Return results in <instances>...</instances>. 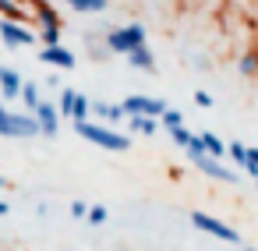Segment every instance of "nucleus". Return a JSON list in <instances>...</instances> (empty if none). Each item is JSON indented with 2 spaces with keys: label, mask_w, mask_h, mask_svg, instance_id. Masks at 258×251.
<instances>
[{
  "label": "nucleus",
  "mask_w": 258,
  "mask_h": 251,
  "mask_svg": "<svg viewBox=\"0 0 258 251\" xmlns=\"http://www.w3.org/2000/svg\"><path fill=\"white\" fill-rule=\"evenodd\" d=\"M8 212H11V205H8V202H0V216H8Z\"/></svg>",
  "instance_id": "c756f323"
},
{
  "label": "nucleus",
  "mask_w": 258,
  "mask_h": 251,
  "mask_svg": "<svg viewBox=\"0 0 258 251\" xmlns=\"http://www.w3.org/2000/svg\"><path fill=\"white\" fill-rule=\"evenodd\" d=\"M75 99H78V92H75V89H64V92H60V99H57L60 117H71V113H75Z\"/></svg>",
  "instance_id": "aec40b11"
},
{
  "label": "nucleus",
  "mask_w": 258,
  "mask_h": 251,
  "mask_svg": "<svg viewBox=\"0 0 258 251\" xmlns=\"http://www.w3.org/2000/svg\"><path fill=\"white\" fill-rule=\"evenodd\" d=\"M138 46H145V29H142L138 22L120 25V29H110V32H106V50H110V53L127 57V53H131V50H138Z\"/></svg>",
  "instance_id": "7ed1b4c3"
},
{
  "label": "nucleus",
  "mask_w": 258,
  "mask_h": 251,
  "mask_svg": "<svg viewBox=\"0 0 258 251\" xmlns=\"http://www.w3.org/2000/svg\"><path fill=\"white\" fill-rule=\"evenodd\" d=\"M22 103H25V113H36L39 110V85L36 82H25V89H22Z\"/></svg>",
  "instance_id": "f3484780"
},
{
  "label": "nucleus",
  "mask_w": 258,
  "mask_h": 251,
  "mask_svg": "<svg viewBox=\"0 0 258 251\" xmlns=\"http://www.w3.org/2000/svg\"><path fill=\"white\" fill-rule=\"evenodd\" d=\"M184 152H187V159H191V163H195V159H202V156H209V152H205V142H202V135H195V138H191V145H187Z\"/></svg>",
  "instance_id": "b1692460"
},
{
  "label": "nucleus",
  "mask_w": 258,
  "mask_h": 251,
  "mask_svg": "<svg viewBox=\"0 0 258 251\" xmlns=\"http://www.w3.org/2000/svg\"><path fill=\"white\" fill-rule=\"evenodd\" d=\"M202 142H205V152H209L212 159H226V145H223V138H219V135L202 131Z\"/></svg>",
  "instance_id": "dca6fc26"
},
{
  "label": "nucleus",
  "mask_w": 258,
  "mask_h": 251,
  "mask_svg": "<svg viewBox=\"0 0 258 251\" xmlns=\"http://www.w3.org/2000/svg\"><path fill=\"white\" fill-rule=\"evenodd\" d=\"M244 251H254V247H244Z\"/></svg>",
  "instance_id": "72a5a7b5"
},
{
  "label": "nucleus",
  "mask_w": 258,
  "mask_h": 251,
  "mask_svg": "<svg viewBox=\"0 0 258 251\" xmlns=\"http://www.w3.org/2000/svg\"><path fill=\"white\" fill-rule=\"evenodd\" d=\"M92 117V99L85 96V92H78V99H75V113H71V120L75 124H85Z\"/></svg>",
  "instance_id": "a211bd4d"
},
{
  "label": "nucleus",
  "mask_w": 258,
  "mask_h": 251,
  "mask_svg": "<svg viewBox=\"0 0 258 251\" xmlns=\"http://www.w3.org/2000/svg\"><path fill=\"white\" fill-rule=\"evenodd\" d=\"M226 156H230L237 166H247V145H244V142H226Z\"/></svg>",
  "instance_id": "412c9836"
},
{
  "label": "nucleus",
  "mask_w": 258,
  "mask_h": 251,
  "mask_svg": "<svg viewBox=\"0 0 258 251\" xmlns=\"http://www.w3.org/2000/svg\"><path fill=\"white\" fill-rule=\"evenodd\" d=\"M0 18L4 22H29V11H25V4L22 0H0Z\"/></svg>",
  "instance_id": "9b49d317"
},
{
  "label": "nucleus",
  "mask_w": 258,
  "mask_h": 251,
  "mask_svg": "<svg viewBox=\"0 0 258 251\" xmlns=\"http://www.w3.org/2000/svg\"><path fill=\"white\" fill-rule=\"evenodd\" d=\"M22 89H25V78L15 68H0V92H4V99H22Z\"/></svg>",
  "instance_id": "9d476101"
},
{
  "label": "nucleus",
  "mask_w": 258,
  "mask_h": 251,
  "mask_svg": "<svg viewBox=\"0 0 258 251\" xmlns=\"http://www.w3.org/2000/svg\"><path fill=\"white\" fill-rule=\"evenodd\" d=\"M191 223L198 226V230H205L209 237H216V240H223V244H240V233L233 230V226H226L223 219H216V216H209V212H191Z\"/></svg>",
  "instance_id": "20e7f679"
},
{
  "label": "nucleus",
  "mask_w": 258,
  "mask_h": 251,
  "mask_svg": "<svg viewBox=\"0 0 258 251\" xmlns=\"http://www.w3.org/2000/svg\"><path fill=\"white\" fill-rule=\"evenodd\" d=\"M254 187H258V177H254Z\"/></svg>",
  "instance_id": "473e14b6"
},
{
  "label": "nucleus",
  "mask_w": 258,
  "mask_h": 251,
  "mask_svg": "<svg viewBox=\"0 0 258 251\" xmlns=\"http://www.w3.org/2000/svg\"><path fill=\"white\" fill-rule=\"evenodd\" d=\"M0 187H8V177H0Z\"/></svg>",
  "instance_id": "7c9ffc66"
},
{
  "label": "nucleus",
  "mask_w": 258,
  "mask_h": 251,
  "mask_svg": "<svg viewBox=\"0 0 258 251\" xmlns=\"http://www.w3.org/2000/svg\"><path fill=\"white\" fill-rule=\"evenodd\" d=\"M43 46H60V29H39Z\"/></svg>",
  "instance_id": "393cba45"
},
{
  "label": "nucleus",
  "mask_w": 258,
  "mask_h": 251,
  "mask_svg": "<svg viewBox=\"0 0 258 251\" xmlns=\"http://www.w3.org/2000/svg\"><path fill=\"white\" fill-rule=\"evenodd\" d=\"M0 39H4L11 50H22V46H32V43H36V36L29 32V25H22V22H4V18H0Z\"/></svg>",
  "instance_id": "423d86ee"
},
{
  "label": "nucleus",
  "mask_w": 258,
  "mask_h": 251,
  "mask_svg": "<svg viewBox=\"0 0 258 251\" xmlns=\"http://www.w3.org/2000/svg\"><path fill=\"white\" fill-rule=\"evenodd\" d=\"M127 128H131V135L152 138V135L159 131V120H152V117H127Z\"/></svg>",
  "instance_id": "4468645a"
},
{
  "label": "nucleus",
  "mask_w": 258,
  "mask_h": 251,
  "mask_svg": "<svg viewBox=\"0 0 258 251\" xmlns=\"http://www.w3.org/2000/svg\"><path fill=\"white\" fill-rule=\"evenodd\" d=\"M89 209H92V205H89V202H82V198H75V202H71V216H75V219H89Z\"/></svg>",
  "instance_id": "cd10ccee"
},
{
  "label": "nucleus",
  "mask_w": 258,
  "mask_h": 251,
  "mask_svg": "<svg viewBox=\"0 0 258 251\" xmlns=\"http://www.w3.org/2000/svg\"><path fill=\"white\" fill-rule=\"evenodd\" d=\"M29 4H32V8H36V4H39V0H29Z\"/></svg>",
  "instance_id": "2f4dec72"
},
{
  "label": "nucleus",
  "mask_w": 258,
  "mask_h": 251,
  "mask_svg": "<svg viewBox=\"0 0 258 251\" xmlns=\"http://www.w3.org/2000/svg\"><path fill=\"white\" fill-rule=\"evenodd\" d=\"M166 135H170V142H173V145H180V149H187V145H191V138H195L187 128H173V131H166Z\"/></svg>",
  "instance_id": "5701e85b"
},
{
  "label": "nucleus",
  "mask_w": 258,
  "mask_h": 251,
  "mask_svg": "<svg viewBox=\"0 0 258 251\" xmlns=\"http://www.w3.org/2000/svg\"><path fill=\"white\" fill-rule=\"evenodd\" d=\"M195 103H198V106H212V96H209V92H202V89H198V92H195Z\"/></svg>",
  "instance_id": "c85d7f7f"
},
{
  "label": "nucleus",
  "mask_w": 258,
  "mask_h": 251,
  "mask_svg": "<svg viewBox=\"0 0 258 251\" xmlns=\"http://www.w3.org/2000/svg\"><path fill=\"white\" fill-rule=\"evenodd\" d=\"M39 60L50 64V68H57V71H71V68L78 64L68 46H43V50H39Z\"/></svg>",
  "instance_id": "6e6552de"
},
{
  "label": "nucleus",
  "mask_w": 258,
  "mask_h": 251,
  "mask_svg": "<svg viewBox=\"0 0 258 251\" xmlns=\"http://www.w3.org/2000/svg\"><path fill=\"white\" fill-rule=\"evenodd\" d=\"M36 120H39V131H43V138H57V131H60V110L53 106V103H39V110H36Z\"/></svg>",
  "instance_id": "1a4fd4ad"
},
{
  "label": "nucleus",
  "mask_w": 258,
  "mask_h": 251,
  "mask_svg": "<svg viewBox=\"0 0 258 251\" xmlns=\"http://www.w3.org/2000/svg\"><path fill=\"white\" fill-rule=\"evenodd\" d=\"M75 131H78L85 142H92V145H99V149H110V152H127V149H131V135H124V131H117V128H110V124L85 120V124H75Z\"/></svg>",
  "instance_id": "f257e3e1"
},
{
  "label": "nucleus",
  "mask_w": 258,
  "mask_h": 251,
  "mask_svg": "<svg viewBox=\"0 0 258 251\" xmlns=\"http://www.w3.org/2000/svg\"><path fill=\"white\" fill-rule=\"evenodd\" d=\"M120 106H124L127 117H152V120H159V117L170 110V106H166L163 99H156V96H127Z\"/></svg>",
  "instance_id": "39448f33"
},
{
  "label": "nucleus",
  "mask_w": 258,
  "mask_h": 251,
  "mask_svg": "<svg viewBox=\"0 0 258 251\" xmlns=\"http://www.w3.org/2000/svg\"><path fill=\"white\" fill-rule=\"evenodd\" d=\"M64 4H71L78 15H103L110 0H64Z\"/></svg>",
  "instance_id": "2eb2a0df"
},
{
  "label": "nucleus",
  "mask_w": 258,
  "mask_h": 251,
  "mask_svg": "<svg viewBox=\"0 0 258 251\" xmlns=\"http://www.w3.org/2000/svg\"><path fill=\"white\" fill-rule=\"evenodd\" d=\"M32 11H36V18H39V25H43V29H60V15L46 4V0H39Z\"/></svg>",
  "instance_id": "ddd939ff"
},
{
  "label": "nucleus",
  "mask_w": 258,
  "mask_h": 251,
  "mask_svg": "<svg viewBox=\"0 0 258 251\" xmlns=\"http://www.w3.org/2000/svg\"><path fill=\"white\" fill-rule=\"evenodd\" d=\"M127 64H131V68H138V71H156V57H152L149 43H145V46H138V50H131V53H127Z\"/></svg>",
  "instance_id": "f8f14e48"
},
{
  "label": "nucleus",
  "mask_w": 258,
  "mask_h": 251,
  "mask_svg": "<svg viewBox=\"0 0 258 251\" xmlns=\"http://www.w3.org/2000/svg\"><path fill=\"white\" fill-rule=\"evenodd\" d=\"M237 71H240V78H254L258 75V53H244L237 60Z\"/></svg>",
  "instance_id": "6ab92c4d"
},
{
  "label": "nucleus",
  "mask_w": 258,
  "mask_h": 251,
  "mask_svg": "<svg viewBox=\"0 0 258 251\" xmlns=\"http://www.w3.org/2000/svg\"><path fill=\"white\" fill-rule=\"evenodd\" d=\"M244 170L251 173V180L258 177V145H247V166Z\"/></svg>",
  "instance_id": "bb28decb"
},
{
  "label": "nucleus",
  "mask_w": 258,
  "mask_h": 251,
  "mask_svg": "<svg viewBox=\"0 0 258 251\" xmlns=\"http://www.w3.org/2000/svg\"><path fill=\"white\" fill-rule=\"evenodd\" d=\"M106 219H110V212H106L103 205H92V209H89V223H92V226H103Z\"/></svg>",
  "instance_id": "a878e982"
},
{
  "label": "nucleus",
  "mask_w": 258,
  "mask_h": 251,
  "mask_svg": "<svg viewBox=\"0 0 258 251\" xmlns=\"http://www.w3.org/2000/svg\"><path fill=\"white\" fill-rule=\"evenodd\" d=\"M195 170H202L205 177H212V180H223V184H237V173L223 163V159H212V156H202V159H195Z\"/></svg>",
  "instance_id": "0eeeda50"
},
{
  "label": "nucleus",
  "mask_w": 258,
  "mask_h": 251,
  "mask_svg": "<svg viewBox=\"0 0 258 251\" xmlns=\"http://www.w3.org/2000/svg\"><path fill=\"white\" fill-rule=\"evenodd\" d=\"M36 135H43L36 113H15L0 106V138H36Z\"/></svg>",
  "instance_id": "f03ea898"
},
{
  "label": "nucleus",
  "mask_w": 258,
  "mask_h": 251,
  "mask_svg": "<svg viewBox=\"0 0 258 251\" xmlns=\"http://www.w3.org/2000/svg\"><path fill=\"white\" fill-rule=\"evenodd\" d=\"M159 124H163V128H166V131H173V128H184V113H180V110H173V106H170V110H166V113H163V117H159Z\"/></svg>",
  "instance_id": "4be33fe9"
}]
</instances>
